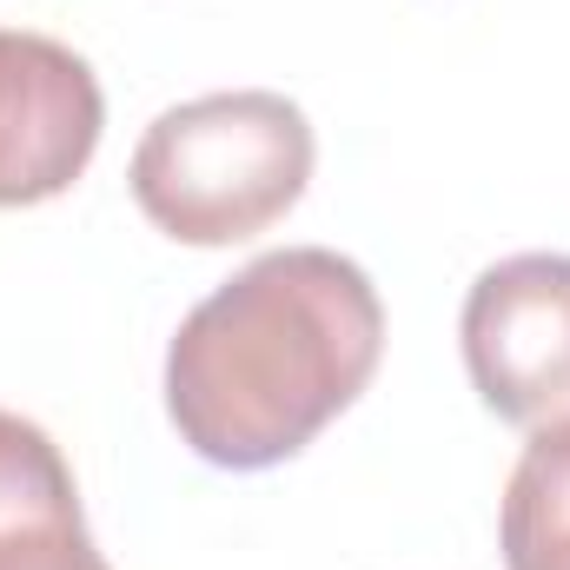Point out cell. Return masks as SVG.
Segmentation results:
<instances>
[{"instance_id": "obj_1", "label": "cell", "mask_w": 570, "mask_h": 570, "mask_svg": "<svg viewBox=\"0 0 570 570\" xmlns=\"http://www.w3.org/2000/svg\"><path fill=\"white\" fill-rule=\"evenodd\" d=\"M385 305L332 246H285L206 292L166 345V419L219 471L298 458L379 372Z\"/></svg>"}, {"instance_id": "obj_2", "label": "cell", "mask_w": 570, "mask_h": 570, "mask_svg": "<svg viewBox=\"0 0 570 570\" xmlns=\"http://www.w3.org/2000/svg\"><path fill=\"white\" fill-rule=\"evenodd\" d=\"M312 120L266 87L166 107L134 146V199L179 246H239L279 226L312 179Z\"/></svg>"}, {"instance_id": "obj_3", "label": "cell", "mask_w": 570, "mask_h": 570, "mask_svg": "<svg viewBox=\"0 0 570 570\" xmlns=\"http://www.w3.org/2000/svg\"><path fill=\"white\" fill-rule=\"evenodd\" d=\"M464 372L504 425L570 419V253H518L464 292Z\"/></svg>"}, {"instance_id": "obj_4", "label": "cell", "mask_w": 570, "mask_h": 570, "mask_svg": "<svg viewBox=\"0 0 570 570\" xmlns=\"http://www.w3.org/2000/svg\"><path fill=\"white\" fill-rule=\"evenodd\" d=\"M107 100L94 67L47 40L0 27V206L60 199L100 153Z\"/></svg>"}, {"instance_id": "obj_5", "label": "cell", "mask_w": 570, "mask_h": 570, "mask_svg": "<svg viewBox=\"0 0 570 570\" xmlns=\"http://www.w3.org/2000/svg\"><path fill=\"white\" fill-rule=\"evenodd\" d=\"M0 570H107L60 444L20 412H0Z\"/></svg>"}, {"instance_id": "obj_6", "label": "cell", "mask_w": 570, "mask_h": 570, "mask_svg": "<svg viewBox=\"0 0 570 570\" xmlns=\"http://www.w3.org/2000/svg\"><path fill=\"white\" fill-rule=\"evenodd\" d=\"M498 544L504 570H570V419L538 425L518 451Z\"/></svg>"}]
</instances>
